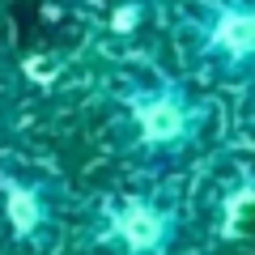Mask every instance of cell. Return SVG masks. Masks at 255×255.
<instances>
[{"label":"cell","mask_w":255,"mask_h":255,"mask_svg":"<svg viewBox=\"0 0 255 255\" xmlns=\"http://www.w3.org/2000/svg\"><path fill=\"white\" fill-rule=\"evenodd\" d=\"M9 221L21 230V234H30V230L43 221V204H38V196L26 191V187H17V183L9 187Z\"/></svg>","instance_id":"obj_4"},{"label":"cell","mask_w":255,"mask_h":255,"mask_svg":"<svg viewBox=\"0 0 255 255\" xmlns=\"http://www.w3.org/2000/svg\"><path fill=\"white\" fill-rule=\"evenodd\" d=\"M111 238L124 255H162L174 238V221L149 196H124L111 209Z\"/></svg>","instance_id":"obj_2"},{"label":"cell","mask_w":255,"mask_h":255,"mask_svg":"<svg viewBox=\"0 0 255 255\" xmlns=\"http://www.w3.org/2000/svg\"><path fill=\"white\" fill-rule=\"evenodd\" d=\"M196 107H191L187 94L179 90H149L132 98V128L149 149H166L179 145L196 132Z\"/></svg>","instance_id":"obj_1"},{"label":"cell","mask_w":255,"mask_h":255,"mask_svg":"<svg viewBox=\"0 0 255 255\" xmlns=\"http://www.w3.org/2000/svg\"><path fill=\"white\" fill-rule=\"evenodd\" d=\"M204 47L230 64L255 60V4H247V0L221 4L204 26Z\"/></svg>","instance_id":"obj_3"}]
</instances>
